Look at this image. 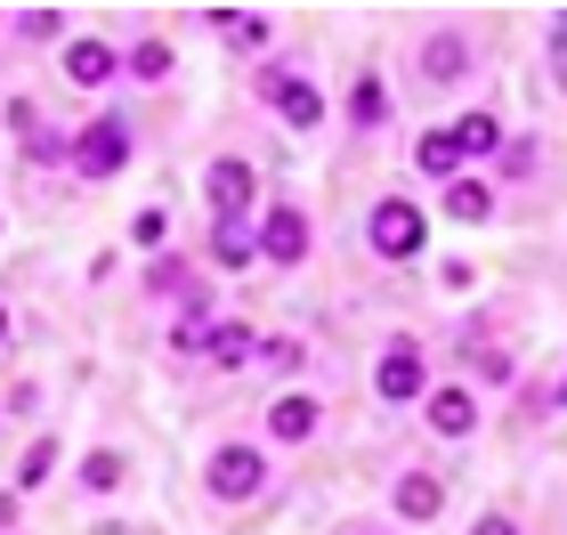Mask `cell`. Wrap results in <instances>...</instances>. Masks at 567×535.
<instances>
[{
	"mask_svg": "<svg viewBox=\"0 0 567 535\" xmlns=\"http://www.w3.org/2000/svg\"><path fill=\"white\" fill-rule=\"evenodd\" d=\"M365 244L381 251V260H414V251L430 244V219H422V203H405V195H381V203H373V219H365Z\"/></svg>",
	"mask_w": 567,
	"mask_h": 535,
	"instance_id": "obj_1",
	"label": "cell"
},
{
	"mask_svg": "<svg viewBox=\"0 0 567 535\" xmlns=\"http://www.w3.org/2000/svg\"><path fill=\"white\" fill-rule=\"evenodd\" d=\"M203 487H212L219 503H251L268 487V446H212V463H203Z\"/></svg>",
	"mask_w": 567,
	"mask_h": 535,
	"instance_id": "obj_2",
	"label": "cell"
},
{
	"mask_svg": "<svg viewBox=\"0 0 567 535\" xmlns=\"http://www.w3.org/2000/svg\"><path fill=\"white\" fill-rule=\"evenodd\" d=\"M203 203H212V227L251 219V203H260V171H251L244 155H219L212 171H203Z\"/></svg>",
	"mask_w": 567,
	"mask_h": 535,
	"instance_id": "obj_3",
	"label": "cell"
},
{
	"mask_svg": "<svg viewBox=\"0 0 567 535\" xmlns=\"http://www.w3.org/2000/svg\"><path fill=\"white\" fill-rule=\"evenodd\" d=\"M131 122H122V114H97L90 122V131H73V171H82V178H114L122 163H131Z\"/></svg>",
	"mask_w": 567,
	"mask_h": 535,
	"instance_id": "obj_4",
	"label": "cell"
},
{
	"mask_svg": "<svg viewBox=\"0 0 567 535\" xmlns=\"http://www.w3.org/2000/svg\"><path fill=\"white\" fill-rule=\"evenodd\" d=\"M260 97H268V106H276L284 122H292V131H317V122L332 114V97H324L317 82H308V73H292V65L260 73Z\"/></svg>",
	"mask_w": 567,
	"mask_h": 535,
	"instance_id": "obj_5",
	"label": "cell"
},
{
	"mask_svg": "<svg viewBox=\"0 0 567 535\" xmlns=\"http://www.w3.org/2000/svg\"><path fill=\"white\" fill-rule=\"evenodd\" d=\"M373 390L390 398V405H414V398H430V357H422V341H390V349H381Z\"/></svg>",
	"mask_w": 567,
	"mask_h": 535,
	"instance_id": "obj_6",
	"label": "cell"
},
{
	"mask_svg": "<svg viewBox=\"0 0 567 535\" xmlns=\"http://www.w3.org/2000/svg\"><path fill=\"white\" fill-rule=\"evenodd\" d=\"M260 260H268V268H300V260H308V212L276 203V212L260 219Z\"/></svg>",
	"mask_w": 567,
	"mask_h": 535,
	"instance_id": "obj_7",
	"label": "cell"
},
{
	"mask_svg": "<svg viewBox=\"0 0 567 535\" xmlns=\"http://www.w3.org/2000/svg\"><path fill=\"white\" fill-rule=\"evenodd\" d=\"M422 422L437 430V439H471V430H478V398L462 390V381H446V390L422 398Z\"/></svg>",
	"mask_w": 567,
	"mask_h": 535,
	"instance_id": "obj_8",
	"label": "cell"
},
{
	"mask_svg": "<svg viewBox=\"0 0 567 535\" xmlns=\"http://www.w3.org/2000/svg\"><path fill=\"white\" fill-rule=\"evenodd\" d=\"M390 503H398V519H414V527H430L437 512H446V479H437V471H405L398 487H390Z\"/></svg>",
	"mask_w": 567,
	"mask_h": 535,
	"instance_id": "obj_9",
	"label": "cell"
},
{
	"mask_svg": "<svg viewBox=\"0 0 567 535\" xmlns=\"http://www.w3.org/2000/svg\"><path fill=\"white\" fill-rule=\"evenodd\" d=\"M471 73V41H462V24H437L422 41V82H462Z\"/></svg>",
	"mask_w": 567,
	"mask_h": 535,
	"instance_id": "obj_10",
	"label": "cell"
},
{
	"mask_svg": "<svg viewBox=\"0 0 567 535\" xmlns=\"http://www.w3.org/2000/svg\"><path fill=\"white\" fill-rule=\"evenodd\" d=\"M317 422H324V405L308 398V390H284L276 405H268V439H284V446H300V439H317Z\"/></svg>",
	"mask_w": 567,
	"mask_h": 535,
	"instance_id": "obj_11",
	"label": "cell"
},
{
	"mask_svg": "<svg viewBox=\"0 0 567 535\" xmlns=\"http://www.w3.org/2000/svg\"><path fill=\"white\" fill-rule=\"evenodd\" d=\"M114 65H122V58H114L106 41H65V82H73V90H106Z\"/></svg>",
	"mask_w": 567,
	"mask_h": 535,
	"instance_id": "obj_12",
	"label": "cell"
},
{
	"mask_svg": "<svg viewBox=\"0 0 567 535\" xmlns=\"http://www.w3.org/2000/svg\"><path fill=\"white\" fill-rule=\"evenodd\" d=\"M446 131H454V146H462V163H478V155H495V146H503V122L486 114V106H471L462 122H446Z\"/></svg>",
	"mask_w": 567,
	"mask_h": 535,
	"instance_id": "obj_13",
	"label": "cell"
},
{
	"mask_svg": "<svg viewBox=\"0 0 567 535\" xmlns=\"http://www.w3.org/2000/svg\"><path fill=\"white\" fill-rule=\"evenodd\" d=\"M212 260H219V268H251V260H260V227H251V219L212 227Z\"/></svg>",
	"mask_w": 567,
	"mask_h": 535,
	"instance_id": "obj_14",
	"label": "cell"
},
{
	"mask_svg": "<svg viewBox=\"0 0 567 535\" xmlns=\"http://www.w3.org/2000/svg\"><path fill=\"white\" fill-rule=\"evenodd\" d=\"M446 219H462V227L495 219V187H486V178H471V171H462L454 187H446Z\"/></svg>",
	"mask_w": 567,
	"mask_h": 535,
	"instance_id": "obj_15",
	"label": "cell"
},
{
	"mask_svg": "<svg viewBox=\"0 0 567 535\" xmlns=\"http://www.w3.org/2000/svg\"><path fill=\"white\" fill-rule=\"evenodd\" d=\"M414 163H422L430 178H446V187H454L462 171H471V163H462V146H454V131H422V146H414Z\"/></svg>",
	"mask_w": 567,
	"mask_h": 535,
	"instance_id": "obj_16",
	"label": "cell"
},
{
	"mask_svg": "<svg viewBox=\"0 0 567 535\" xmlns=\"http://www.w3.org/2000/svg\"><path fill=\"white\" fill-rule=\"evenodd\" d=\"M203 357H212V366H244V357H260V333H251V325H212Z\"/></svg>",
	"mask_w": 567,
	"mask_h": 535,
	"instance_id": "obj_17",
	"label": "cell"
},
{
	"mask_svg": "<svg viewBox=\"0 0 567 535\" xmlns=\"http://www.w3.org/2000/svg\"><path fill=\"white\" fill-rule=\"evenodd\" d=\"M212 24H219L236 49H268V17H260V9H212Z\"/></svg>",
	"mask_w": 567,
	"mask_h": 535,
	"instance_id": "obj_18",
	"label": "cell"
},
{
	"mask_svg": "<svg viewBox=\"0 0 567 535\" xmlns=\"http://www.w3.org/2000/svg\"><path fill=\"white\" fill-rule=\"evenodd\" d=\"M73 479H82L90 495H114V487H122V454L97 446V454H82V471H73Z\"/></svg>",
	"mask_w": 567,
	"mask_h": 535,
	"instance_id": "obj_19",
	"label": "cell"
},
{
	"mask_svg": "<svg viewBox=\"0 0 567 535\" xmlns=\"http://www.w3.org/2000/svg\"><path fill=\"white\" fill-rule=\"evenodd\" d=\"M49 471H58V439H33V454H24V463H17V495L49 487Z\"/></svg>",
	"mask_w": 567,
	"mask_h": 535,
	"instance_id": "obj_20",
	"label": "cell"
},
{
	"mask_svg": "<svg viewBox=\"0 0 567 535\" xmlns=\"http://www.w3.org/2000/svg\"><path fill=\"white\" fill-rule=\"evenodd\" d=\"M9 24H17V41H58L73 17H65V9H24V17H9Z\"/></svg>",
	"mask_w": 567,
	"mask_h": 535,
	"instance_id": "obj_21",
	"label": "cell"
},
{
	"mask_svg": "<svg viewBox=\"0 0 567 535\" xmlns=\"http://www.w3.org/2000/svg\"><path fill=\"white\" fill-rule=\"evenodd\" d=\"M122 65H131L138 82H163V73H171V41H131V58H122Z\"/></svg>",
	"mask_w": 567,
	"mask_h": 535,
	"instance_id": "obj_22",
	"label": "cell"
},
{
	"mask_svg": "<svg viewBox=\"0 0 567 535\" xmlns=\"http://www.w3.org/2000/svg\"><path fill=\"white\" fill-rule=\"evenodd\" d=\"M300 357H308V349H300L292 333H276V341H260V366H268V373H300Z\"/></svg>",
	"mask_w": 567,
	"mask_h": 535,
	"instance_id": "obj_23",
	"label": "cell"
},
{
	"mask_svg": "<svg viewBox=\"0 0 567 535\" xmlns=\"http://www.w3.org/2000/svg\"><path fill=\"white\" fill-rule=\"evenodd\" d=\"M163 236H171L163 212H138V219H131V244H138V251H163Z\"/></svg>",
	"mask_w": 567,
	"mask_h": 535,
	"instance_id": "obj_24",
	"label": "cell"
},
{
	"mask_svg": "<svg viewBox=\"0 0 567 535\" xmlns=\"http://www.w3.org/2000/svg\"><path fill=\"white\" fill-rule=\"evenodd\" d=\"M381 106H390V97H381V82L365 73V82H357V97H349V114H357V122H381Z\"/></svg>",
	"mask_w": 567,
	"mask_h": 535,
	"instance_id": "obj_25",
	"label": "cell"
},
{
	"mask_svg": "<svg viewBox=\"0 0 567 535\" xmlns=\"http://www.w3.org/2000/svg\"><path fill=\"white\" fill-rule=\"evenodd\" d=\"M146 292H163V300L187 292V268H178V260H154V268H146Z\"/></svg>",
	"mask_w": 567,
	"mask_h": 535,
	"instance_id": "obj_26",
	"label": "cell"
},
{
	"mask_svg": "<svg viewBox=\"0 0 567 535\" xmlns=\"http://www.w3.org/2000/svg\"><path fill=\"white\" fill-rule=\"evenodd\" d=\"M535 171V146H503V178H527Z\"/></svg>",
	"mask_w": 567,
	"mask_h": 535,
	"instance_id": "obj_27",
	"label": "cell"
},
{
	"mask_svg": "<svg viewBox=\"0 0 567 535\" xmlns=\"http://www.w3.org/2000/svg\"><path fill=\"white\" fill-rule=\"evenodd\" d=\"M471 535H519V519H511V512H486V519H478Z\"/></svg>",
	"mask_w": 567,
	"mask_h": 535,
	"instance_id": "obj_28",
	"label": "cell"
},
{
	"mask_svg": "<svg viewBox=\"0 0 567 535\" xmlns=\"http://www.w3.org/2000/svg\"><path fill=\"white\" fill-rule=\"evenodd\" d=\"M0 341H9V300H0Z\"/></svg>",
	"mask_w": 567,
	"mask_h": 535,
	"instance_id": "obj_29",
	"label": "cell"
},
{
	"mask_svg": "<svg viewBox=\"0 0 567 535\" xmlns=\"http://www.w3.org/2000/svg\"><path fill=\"white\" fill-rule=\"evenodd\" d=\"M559 405H567V381H559Z\"/></svg>",
	"mask_w": 567,
	"mask_h": 535,
	"instance_id": "obj_30",
	"label": "cell"
}]
</instances>
